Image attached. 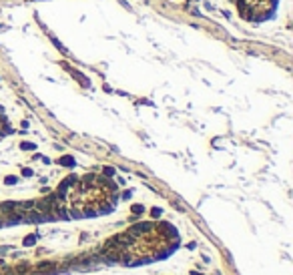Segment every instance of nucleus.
I'll list each match as a JSON object with an SVG mask.
<instances>
[{
	"label": "nucleus",
	"mask_w": 293,
	"mask_h": 275,
	"mask_svg": "<svg viewBox=\"0 0 293 275\" xmlns=\"http://www.w3.org/2000/svg\"><path fill=\"white\" fill-rule=\"evenodd\" d=\"M46 271H54V263H50V261H44V263H38L36 265V273H46Z\"/></svg>",
	"instance_id": "1"
},
{
	"label": "nucleus",
	"mask_w": 293,
	"mask_h": 275,
	"mask_svg": "<svg viewBox=\"0 0 293 275\" xmlns=\"http://www.w3.org/2000/svg\"><path fill=\"white\" fill-rule=\"evenodd\" d=\"M36 241V237L34 235H30V237H26V239H24V245H32Z\"/></svg>",
	"instance_id": "2"
},
{
	"label": "nucleus",
	"mask_w": 293,
	"mask_h": 275,
	"mask_svg": "<svg viewBox=\"0 0 293 275\" xmlns=\"http://www.w3.org/2000/svg\"><path fill=\"white\" fill-rule=\"evenodd\" d=\"M2 269L6 271V265H4V261H0V271H2Z\"/></svg>",
	"instance_id": "3"
}]
</instances>
